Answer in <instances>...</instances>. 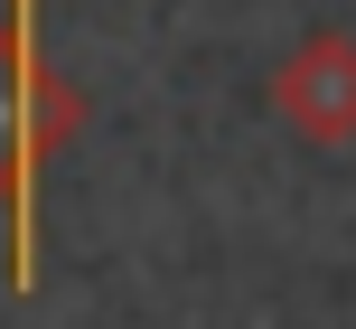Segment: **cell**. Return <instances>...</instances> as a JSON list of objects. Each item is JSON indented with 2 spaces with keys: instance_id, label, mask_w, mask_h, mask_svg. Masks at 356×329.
<instances>
[{
  "instance_id": "1",
  "label": "cell",
  "mask_w": 356,
  "mask_h": 329,
  "mask_svg": "<svg viewBox=\"0 0 356 329\" xmlns=\"http://www.w3.org/2000/svg\"><path fill=\"white\" fill-rule=\"evenodd\" d=\"M85 132V94L47 66L38 10L0 19V207H10V292H38V236H47V160Z\"/></svg>"
},
{
  "instance_id": "2",
  "label": "cell",
  "mask_w": 356,
  "mask_h": 329,
  "mask_svg": "<svg viewBox=\"0 0 356 329\" xmlns=\"http://www.w3.org/2000/svg\"><path fill=\"white\" fill-rule=\"evenodd\" d=\"M272 113H282L291 141L347 151L356 141V38L347 29H309L300 47L272 66Z\"/></svg>"
},
{
  "instance_id": "3",
  "label": "cell",
  "mask_w": 356,
  "mask_h": 329,
  "mask_svg": "<svg viewBox=\"0 0 356 329\" xmlns=\"http://www.w3.org/2000/svg\"><path fill=\"white\" fill-rule=\"evenodd\" d=\"M10 10H38V0H10Z\"/></svg>"
}]
</instances>
